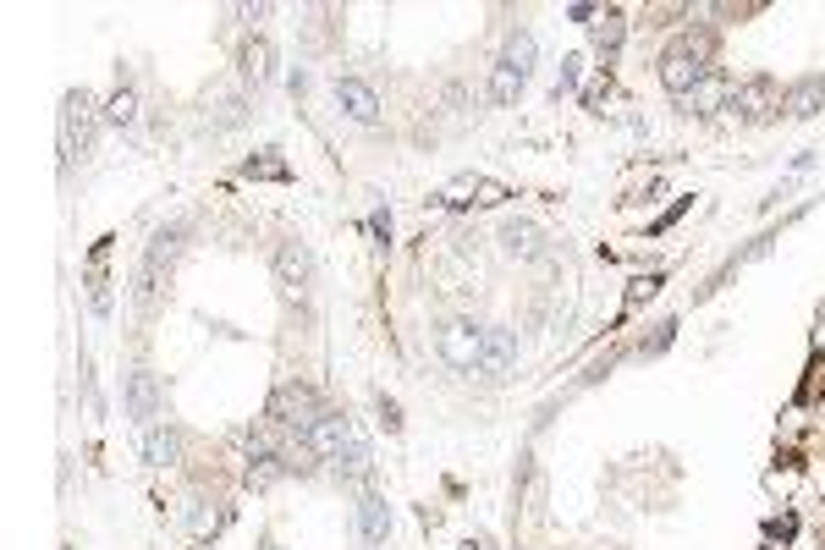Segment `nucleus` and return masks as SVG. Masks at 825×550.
<instances>
[{"mask_svg": "<svg viewBox=\"0 0 825 550\" xmlns=\"http://www.w3.org/2000/svg\"><path fill=\"white\" fill-rule=\"evenodd\" d=\"M380 413H385V429H402V413H396L391 396H380Z\"/></svg>", "mask_w": 825, "mask_h": 550, "instance_id": "nucleus-28", "label": "nucleus"}, {"mask_svg": "<svg viewBox=\"0 0 825 550\" xmlns=\"http://www.w3.org/2000/svg\"><path fill=\"white\" fill-rule=\"evenodd\" d=\"M105 121L110 127H132V121H138V94H132V88H116V94L105 99Z\"/></svg>", "mask_w": 825, "mask_h": 550, "instance_id": "nucleus-21", "label": "nucleus"}, {"mask_svg": "<svg viewBox=\"0 0 825 550\" xmlns=\"http://www.w3.org/2000/svg\"><path fill=\"white\" fill-rule=\"evenodd\" d=\"M820 380H825V358H814L809 363V385L798 391V402H814V396H820Z\"/></svg>", "mask_w": 825, "mask_h": 550, "instance_id": "nucleus-25", "label": "nucleus"}, {"mask_svg": "<svg viewBox=\"0 0 825 550\" xmlns=\"http://www.w3.org/2000/svg\"><path fill=\"white\" fill-rule=\"evenodd\" d=\"M468 550H473V545H468Z\"/></svg>", "mask_w": 825, "mask_h": 550, "instance_id": "nucleus-29", "label": "nucleus"}, {"mask_svg": "<svg viewBox=\"0 0 825 550\" xmlns=\"http://www.w3.org/2000/svg\"><path fill=\"white\" fill-rule=\"evenodd\" d=\"M336 105L347 110L352 121H380V99H374V88L369 83H358V77H336Z\"/></svg>", "mask_w": 825, "mask_h": 550, "instance_id": "nucleus-11", "label": "nucleus"}, {"mask_svg": "<svg viewBox=\"0 0 825 550\" xmlns=\"http://www.w3.org/2000/svg\"><path fill=\"white\" fill-rule=\"evenodd\" d=\"M704 77H710V66H704V44L682 39V44H671V50L660 55V83H666L677 99H688Z\"/></svg>", "mask_w": 825, "mask_h": 550, "instance_id": "nucleus-5", "label": "nucleus"}, {"mask_svg": "<svg viewBox=\"0 0 825 550\" xmlns=\"http://www.w3.org/2000/svg\"><path fill=\"white\" fill-rule=\"evenodd\" d=\"M94 116H105V110H94V99L83 94V88H72L66 94V110H61V154L72 160V154H88V143H94Z\"/></svg>", "mask_w": 825, "mask_h": 550, "instance_id": "nucleus-6", "label": "nucleus"}, {"mask_svg": "<svg viewBox=\"0 0 825 550\" xmlns=\"http://www.w3.org/2000/svg\"><path fill=\"white\" fill-rule=\"evenodd\" d=\"M770 99H776V88H770V83H743V88H732V94H726L721 110H732V116H759Z\"/></svg>", "mask_w": 825, "mask_h": 550, "instance_id": "nucleus-16", "label": "nucleus"}, {"mask_svg": "<svg viewBox=\"0 0 825 550\" xmlns=\"http://www.w3.org/2000/svg\"><path fill=\"white\" fill-rule=\"evenodd\" d=\"M622 39H627V22H622V11H600V28H594V50H600V61H605V66L616 61V50H622Z\"/></svg>", "mask_w": 825, "mask_h": 550, "instance_id": "nucleus-17", "label": "nucleus"}, {"mask_svg": "<svg viewBox=\"0 0 825 550\" xmlns=\"http://www.w3.org/2000/svg\"><path fill=\"white\" fill-rule=\"evenodd\" d=\"M275 275H281L286 292L303 297L308 286H314V253H308L297 237H292V242H281V253H275Z\"/></svg>", "mask_w": 825, "mask_h": 550, "instance_id": "nucleus-9", "label": "nucleus"}, {"mask_svg": "<svg viewBox=\"0 0 825 550\" xmlns=\"http://www.w3.org/2000/svg\"><path fill=\"white\" fill-rule=\"evenodd\" d=\"M182 237H187L182 226H160V231L149 237V253H143V264H149V270H165V264L182 253Z\"/></svg>", "mask_w": 825, "mask_h": 550, "instance_id": "nucleus-18", "label": "nucleus"}, {"mask_svg": "<svg viewBox=\"0 0 825 550\" xmlns=\"http://www.w3.org/2000/svg\"><path fill=\"white\" fill-rule=\"evenodd\" d=\"M330 407L314 396V385H303V380H281L270 391V407H264V418H270V429H292L297 440L308 435V429L325 418Z\"/></svg>", "mask_w": 825, "mask_h": 550, "instance_id": "nucleus-2", "label": "nucleus"}, {"mask_svg": "<svg viewBox=\"0 0 825 550\" xmlns=\"http://www.w3.org/2000/svg\"><path fill=\"white\" fill-rule=\"evenodd\" d=\"M517 363V336L512 330H484V374H506Z\"/></svg>", "mask_w": 825, "mask_h": 550, "instance_id": "nucleus-14", "label": "nucleus"}, {"mask_svg": "<svg viewBox=\"0 0 825 550\" xmlns=\"http://www.w3.org/2000/svg\"><path fill=\"white\" fill-rule=\"evenodd\" d=\"M127 413L138 418V429L160 424L165 391H160V374H154V369H132V374H127Z\"/></svg>", "mask_w": 825, "mask_h": 550, "instance_id": "nucleus-7", "label": "nucleus"}, {"mask_svg": "<svg viewBox=\"0 0 825 550\" xmlns=\"http://www.w3.org/2000/svg\"><path fill=\"white\" fill-rule=\"evenodd\" d=\"M435 347H440V358H446L457 374L484 369V325H468V319H446V325H440V336H435Z\"/></svg>", "mask_w": 825, "mask_h": 550, "instance_id": "nucleus-4", "label": "nucleus"}, {"mask_svg": "<svg viewBox=\"0 0 825 550\" xmlns=\"http://www.w3.org/2000/svg\"><path fill=\"white\" fill-rule=\"evenodd\" d=\"M660 292V275H633V286H627V303H622V314H638V308L649 303V297Z\"/></svg>", "mask_w": 825, "mask_h": 550, "instance_id": "nucleus-23", "label": "nucleus"}, {"mask_svg": "<svg viewBox=\"0 0 825 550\" xmlns=\"http://www.w3.org/2000/svg\"><path fill=\"white\" fill-rule=\"evenodd\" d=\"M534 55H539V44H534V33H528V28H517L512 39H506L501 61H495V72H490V99H495V105H512V99L528 88V77H534Z\"/></svg>", "mask_w": 825, "mask_h": 550, "instance_id": "nucleus-3", "label": "nucleus"}, {"mask_svg": "<svg viewBox=\"0 0 825 550\" xmlns=\"http://www.w3.org/2000/svg\"><path fill=\"white\" fill-rule=\"evenodd\" d=\"M578 66H583V61H578V55H572V61H567V66H561V83H556V94H567V88H572V83H578Z\"/></svg>", "mask_w": 825, "mask_h": 550, "instance_id": "nucleus-26", "label": "nucleus"}, {"mask_svg": "<svg viewBox=\"0 0 825 550\" xmlns=\"http://www.w3.org/2000/svg\"><path fill=\"white\" fill-rule=\"evenodd\" d=\"M303 446L314 451L319 462H330L336 473H347V479H369V440L358 435V424H352L347 413H325L303 435Z\"/></svg>", "mask_w": 825, "mask_h": 550, "instance_id": "nucleus-1", "label": "nucleus"}, {"mask_svg": "<svg viewBox=\"0 0 825 550\" xmlns=\"http://www.w3.org/2000/svg\"><path fill=\"white\" fill-rule=\"evenodd\" d=\"M352 523H358V539L363 545H385V534H391V512H385L380 495H358V506H352Z\"/></svg>", "mask_w": 825, "mask_h": 550, "instance_id": "nucleus-10", "label": "nucleus"}, {"mask_svg": "<svg viewBox=\"0 0 825 550\" xmlns=\"http://www.w3.org/2000/svg\"><path fill=\"white\" fill-rule=\"evenodd\" d=\"M286 473V457H248V490H270Z\"/></svg>", "mask_w": 825, "mask_h": 550, "instance_id": "nucleus-22", "label": "nucleus"}, {"mask_svg": "<svg viewBox=\"0 0 825 550\" xmlns=\"http://www.w3.org/2000/svg\"><path fill=\"white\" fill-rule=\"evenodd\" d=\"M501 237H506V253H517V259H539V253H545V242H539V226H528V220H512Z\"/></svg>", "mask_w": 825, "mask_h": 550, "instance_id": "nucleus-20", "label": "nucleus"}, {"mask_svg": "<svg viewBox=\"0 0 825 550\" xmlns=\"http://www.w3.org/2000/svg\"><path fill=\"white\" fill-rule=\"evenodd\" d=\"M820 105H825V77H809V83L781 94V110H787V116H814Z\"/></svg>", "mask_w": 825, "mask_h": 550, "instance_id": "nucleus-15", "label": "nucleus"}, {"mask_svg": "<svg viewBox=\"0 0 825 550\" xmlns=\"http://www.w3.org/2000/svg\"><path fill=\"white\" fill-rule=\"evenodd\" d=\"M176 451H182L176 429H165V424H149V429H143V462H149V468H171Z\"/></svg>", "mask_w": 825, "mask_h": 550, "instance_id": "nucleus-13", "label": "nucleus"}, {"mask_svg": "<svg viewBox=\"0 0 825 550\" xmlns=\"http://www.w3.org/2000/svg\"><path fill=\"white\" fill-rule=\"evenodd\" d=\"M242 176H248V182H292L281 149H259V160H242Z\"/></svg>", "mask_w": 825, "mask_h": 550, "instance_id": "nucleus-19", "label": "nucleus"}, {"mask_svg": "<svg viewBox=\"0 0 825 550\" xmlns=\"http://www.w3.org/2000/svg\"><path fill=\"white\" fill-rule=\"evenodd\" d=\"M88 308H94V314H110V281H105L99 264H88Z\"/></svg>", "mask_w": 825, "mask_h": 550, "instance_id": "nucleus-24", "label": "nucleus"}, {"mask_svg": "<svg viewBox=\"0 0 825 550\" xmlns=\"http://www.w3.org/2000/svg\"><path fill=\"white\" fill-rule=\"evenodd\" d=\"M501 198H512V187L506 182H490V176H457V182H446L435 193L440 209H462V204H501Z\"/></svg>", "mask_w": 825, "mask_h": 550, "instance_id": "nucleus-8", "label": "nucleus"}, {"mask_svg": "<svg viewBox=\"0 0 825 550\" xmlns=\"http://www.w3.org/2000/svg\"><path fill=\"white\" fill-rule=\"evenodd\" d=\"M792 528H798V517H776V523H770L765 534H770V539H792Z\"/></svg>", "mask_w": 825, "mask_h": 550, "instance_id": "nucleus-27", "label": "nucleus"}, {"mask_svg": "<svg viewBox=\"0 0 825 550\" xmlns=\"http://www.w3.org/2000/svg\"><path fill=\"white\" fill-rule=\"evenodd\" d=\"M275 77V50H270V39H248L242 44V83L248 88H264Z\"/></svg>", "mask_w": 825, "mask_h": 550, "instance_id": "nucleus-12", "label": "nucleus"}]
</instances>
